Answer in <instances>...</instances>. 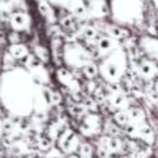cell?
Wrapping results in <instances>:
<instances>
[{
  "mask_svg": "<svg viewBox=\"0 0 158 158\" xmlns=\"http://www.w3.org/2000/svg\"><path fill=\"white\" fill-rule=\"evenodd\" d=\"M103 131V119L97 112H86L79 119V132L83 137L98 136Z\"/></svg>",
  "mask_w": 158,
  "mask_h": 158,
  "instance_id": "obj_6",
  "label": "cell"
},
{
  "mask_svg": "<svg viewBox=\"0 0 158 158\" xmlns=\"http://www.w3.org/2000/svg\"><path fill=\"white\" fill-rule=\"evenodd\" d=\"M75 153H77L81 158H93V156H94V148H93V146L90 144V143L82 142L81 140Z\"/></svg>",
  "mask_w": 158,
  "mask_h": 158,
  "instance_id": "obj_27",
  "label": "cell"
},
{
  "mask_svg": "<svg viewBox=\"0 0 158 158\" xmlns=\"http://www.w3.org/2000/svg\"><path fill=\"white\" fill-rule=\"evenodd\" d=\"M52 57H53V61H54L56 65L61 67V63H63V46H64V39L63 36H54L52 38Z\"/></svg>",
  "mask_w": 158,
  "mask_h": 158,
  "instance_id": "obj_19",
  "label": "cell"
},
{
  "mask_svg": "<svg viewBox=\"0 0 158 158\" xmlns=\"http://www.w3.org/2000/svg\"><path fill=\"white\" fill-rule=\"evenodd\" d=\"M63 101H64V96L61 94V92H58V90H56V89L50 90V104H52V107L61 106Z\"/></svg>",
  "mask_w": 158,
  "mask_h": 158,
  "instance_id": "obj_32",
  "label": "cell"
},
{
  "mask_svg": "<svg viewBox=\"0 0 158 158\" xmlns=\"http://www.w3.org/2000/svg\"><path fill=\"white\" fill-rule=\"evenodd\" d=\"M64 8H65L69 14H72L75 18H78L79 21H82V19H89L86 0H67Z\"/></svg>",
  "mask_w": 158,
  "mask_h": 158,
  "instance_id": "obj_14",
  "label": "cell"
},
{
  "mask_svg": "<svg viewBox=\"0 0 158 158\" xmlns=\"http://www.w3.org/2000/svg\"><path fill=\"white\" fill-rule=\"evenodd\" d=\"M81 104L83 106V108L86 112H97V110L100 108L98 103L92 97V96H85L83 100L81 101Z\"/></svg>",
  "mask_w": 158,
  "mask_h": 158,
  "instance_id": "obj_30",
  "label": "cell"
},
{
  "mask_svg": "<svg viewBox=\"0 0 158 158\" xmlns=\"http://www.w3.org/2000/svg\"><path fill=\"white\" fill-rule=\"evenodd\" d=\"M68 128H69L68 119L64 117H58V119L53 121V122H50L49 125L46 126V136L54 143L56 140L58 139V136Z\"/></svg>",
  "mask_w": 158,
  "mask_h": 158,
  "instance_id": "obj_15",
  "label": "cell"
},
{
  "mask_svg": "<svg viewBox=\"0 0 158 158\" xmlns=\"http://www.w3.org/2000/svg\"><path fill=\"white\" fill-rule=\"evenodd\" d=\"M157 18H158V11H157Z\"/></svg>",
  "mask_w": 158,
  "mask_h": 158,
  "instance_id": "obj_42",
  "label": "cell"
},
{
  "mask_svg": "<svg viewBox=\"0 0 158 158\" xmlns=\"http://www.w3.org/2000/svg\"><path fill=\"white\" fill-rule=\"evenodd\" d=\"M15 63L17 61L11 57L8 52H6L4 54H3V57H2V68H3V71H10V69L15 68L17 67Z\"/></svg>",
  "mask_w": 158,
  "mask_h": 158,
  "instance_id": "obj_31",
  "label": "cell"
},
{
  "mask_svg": "<svg viewBox=\"0 0 158 158\" xmlns=\"http://www.w3.org/2000/svg\"><path fill=\"white\" fill-rule=\"evenodd\" d=\"M0 158H3V157H2V156H0Z\"/></svg>",
  "mask_w": 158,
  "mask_h": 158,
  "instance_id": "obj_45",
  "label": "cell"
},
{
  "mask_svg": "<svg viewBox=\"0 0 158 158\" xmlns=\"http://www.w3.org/2000/svg\"><path fill=\"white\" fill-rule=\"evenodd\" d=\"M118 46H121V44L117 43L112 38H110V36H107V35H103V33H101V35L98 36V39L96 40V50H97V54L101 56V57H104V56L110 54L111 52H114Z\"/></svg>",
  "mask_w": 158,
  "mask_h": 158,
  "instance_id": "obj_17",
  "label": "cell"
},
{
  "mask_svg": "<svg viewBox=\"0 0 158 158\" xmlns=\"http://www.w3.org/2000/svg\"><path fill=\"white\" fill-rule=\"evenodd\" d=\"M93 60V56L82 43H64L63 46V63L68 68H79Z\"/></svg>",
  "mask_w": 158,
  "mask_h": 158,
  "instance_id": "obj_4",
  "label": "cell"
},
{
  "mask_svg": "<svg viewBox=\"0 0 158 158\" xmlns=\"http://www.w3.org/2000/svg\"><path fill=\"white\" fill-rule=\"evenodd\" d=\"M7 40L10 42V44L21 43V35H19V32H15V31H13V32H11V33H8V36H7Z\"/></svg>",
  "mask_w": 158,
  "mask_h": 158,
  "instance_id": "obj_34",
  "label": "cell"
},
{
  "mask_svg": "<svg viewBox=\"0 0 158 158\" xmlns=\"http://www.w3.org/2000/svg\"><path fill=\"white\" fill-rule=\"evenodd\" d=\"M137 75L144 82H153L158 78V64L150 58H142L137 64Z\"/></svg>",
  "mask_w": 158,
  "mask_h": 158,
  "instance_id": "obj_11",
  "label": "cell"
},
{
  "mask_svg": "<svg viewBox=\"0 0 158 158\" xmlns=\"http://www.w3.org/2000/svg\"><path fill=\"white\" fill-rule=\"evenodd\" d=\"M81 39H83L86 43H96V40L98 39V36L101 35L94 25H89V24H81V28L78 31Z\"/></svg>",
  "mask_w": 158,
  "mask_h": 158,
  "instance_id": "obj_20",
  "label": "cell"
},
{
  "mask_svg": "<svg viewBox=\"0 0 158 158\" xmlns=\"http://www.w3.org/2000/svg\"><path fill=\"white\" fill-rule=\"evenodd\" d=\"M33 144H35V147L38 148L39 153H46L47 150H50V148L53 147V142L46 136V135H39V136L35 139Z\"/></svg>",
  "mask_w": 158,
  "mask_h": 158,
  "instance_id": "obj_25",
  "label": "cell"
},
{
  "mask_svg": "<svg viewBox=\"0 0 158 158\" xmlns=\"http://www.w3.org/2000/svg\"><path fill=\"white\" fill-rule=\"evenodd\" d=\"M0 31H2V25H0Z\"/></svg>",
  "mask_w": 158,
  "mask_h": 158,
  "instance_id": "obj_43",
  "label": "cell"
},
{
  "mask_svg": "<svg viewBox=\"0 0 158 158\" xmlns=\"http://www.w3.org/2000/svg\"><path fill=\"white\" fill-rule=\"evenodd\" d=\"M154 90L158 93V78L156 79V82H154Z\"/></svg>",
  "mask_w": 158,
  "mask_h": 158,
  "instance_id": "obj_37",
  "label": "cell"
},
{
  "mask_svg": "<svg viewBox=\"0 0 158 158\" xmlns=\"http://www.w3.org/2000/svg\"><path fill=\"white\" fill-rule=\"evenodd\" d=\"M154 146H157V147H158V135H157V139H156V144H154Z\"/></svg>",
  "mask_w": 158,
  "mask_h": 158,
  "instance_id": "obj_40",
  "label": "cell"
},
{
  "mask_svg": "<svg viewBox=\"0 0 158 158\" xmlns=\"http://www.w3.org/2000/svg\"><path fill=\"white\" fill-rule=\"evenodd\" d=\"M38 85L25 68L4 71L0 77V100L14 117L27 118L33 111V96Z\"/></svg>",
  "mask_w": 158,
  "mask_h": 158,
  "instance_id": "obj_1",
  "label": "cell"
},
{
  "mask_svg": "<svg viewBox=\"0 0 158 158\" xmlns=\"http://www.w3.org/2000/svg\"><path fill=\"white\" fill-rule=\"evenodd\" d=\"M87 6V15L89 18L94 19H103L110 13V6L107 4L106 0H92L86 2Z\"/></svg>",
  "mask_w": 158,
  "mask_h": 158,
  "instance_id": "obj_13",
  "label": "cell"
},
{
  "mask_svg": "<svg viewBox=\"0 0 158 158\" xmlns=\"http://www.w3.org/2000/svg\"><path fill=\"white\" fill-rule=\"evenodd\" d=\"M43 157L44 158H63L64 154L61 153L57 147H54V146H53L50 150H47L46 153H43Z\"/></svg>",
  "mask_w": 158,
  "mask_h": 158,
  "instance_id": "obj_33",
  "label": "cell"
},
{
  "mask_svg": "<svg viewBox=\"0 0 158 158\" xmlns=\"http://www.w3.org/2000/svg\"><path fill=\"white\" fill-rule=\"evenodd\" d=\"M36 4H38V10L40 13V15L46 19L47 24L49 25L56 24L57 15H56L54 10H53V6L50 4L49 0H36Z\"/></svg>",
  "mask_w": 158,
  "mask_h": 158,
  "instance_id": "obj_18",
  "label": "cell"
},
{
  "mask_svg": "<svg viewBox=\"0 0 158 158\" xmlns=\"http://www.w3.org/2000/svg\"><path fill=\"white\" fill-rule=\"evenodd\" d=\"M128 114H129V123H135V125H139V123L147 121V114L142 107H129L128 108Z\"/></svg>",
  "mask_w": 158,
  "mask_h": 158,
  "instance_id": "obj_23",
  "label": "cell"
},
{
  "mask_svg": "<svg viewBox=\"0 0 158 158\" xmlns=\"http://www.w3.org/2000/svg\"><path fill=\"white\" fill-rule=\"evenodd\" d=\"M86 2H92V0H86Z\"/></svg>",
  "mask_w": 158,
  "mask_h": 158,
  "instance_id": "obj_44",
  "label": "cell"
},
{
  "mask_svg": "<svg viewBox=\"0 0 158 158\" xmlns=\"http://www.w3.org/2000/svg\"><path fill=\"white\" fill-rule=\"evenodd\" d=\"M111 119L114 121L118 126L125 128V126L129 123L128 110H117V111H114V112H112V118H111Z\"/></svg>",
  "mask_w": 158,
  "mask_h": 158,
  "instance_id": "obj_28",
  "label": "cell"
},
{
  "mask_svg": "<svg viewBox=\"0 0 158 158\" xmlns=\"http://www.w3.org/2000/svg\"><path fill=\"white\" fill-rule=\"evenodd\" d=\"M110 13L118 25L137 27L144 22L146 3L144 0H111Z\"/></svg>",
  "mask_w": 158,
  "mask_h": 158,
  "instance_id": "obj_2",
  "label": "cell"
},
{
  "mask_svg": "<svg viewBox=\"0 0 158 158\" xmlns=\"http://www.w3.org/2000/svg\"><path fill=\"white\" fill-rule=\"evenodd\" d=\"M58 27L64 31V32H78L81 28V21L75 18L72 14H65L63 18L60 19V25Z\"/></svg>",
  "mask_w": 158,
  "mask_h": 158,
  "instance_id": "obj_21",
  "label": "cell"
},
{
  "mask_svg": "<svg viewBox=\"0 0 158 158\" xmlns=\"http://www.w3.org/2000/svg\"><path fill=\"white\" fill-rule=\"evenodd\" d=\"M96 87H97V83H96V79H94V81H87L86 83H85V89L87 90L89 96H92V93L94 92Z\"/></svg>",
  "mask_w": 158,
  "mask_h": 158,
  "instance_id": "obj_35",
  "label": "cell"
},
{
  "mask_svg": "<svg viewBox=\"0 0 158 158\" xmlns=\"http://www.w3.org/2000/svg\"><path fill=\"white\" fill-rule=\"evenodd\" d=\"M21 63L24 64L25 69L28 71V74L31 75V78L33 79V82L36 85H49L50 83L49 71L44 67V64L40 63L33 56V53H29L27 57H24L21 60Z\"/></svg>",
  "mask_w": 158,
  "mask_h": 158,
  "instance_id": "obj_5",
  "label": "cell"
},
{
  "mask_svg": "<svg viewBox=\"0 0 158 158\" xmlns=\"http://www.w3.org/2000/svg\"><path fill=\"white\" fill-rule=\"evenodd\" d=\"M154 157H156V158H158V150L156 151V153H154Z\"/></svg>",
  "mask_w": 158,
  "mask_h": 158,
  "instance_id": "obj_41",
  "label": "cell"
},
{
  "mask_svg": "<svg viewBox=\"0 0 158 158\" xmlns=\"http://www.w3.org/2000/svg\"><path fill=\"white\" fill-rule=\"evenodd\" d=\"M151 3L154 4V7L157 8V11H158V0H151Z\"/></svg>",
  "mask_w": 158,
  "mask_h": 158,
  "instance_id": "obj_38",
  "label": "cell"
},
{
  "mask_svg": "<svg viewBox=\"0 0 158 158\" xmlns=\"http://www.w3.org/2000/svg\"><path fill=\"white\" fill-rule=\"evenodd\" d=\"M81 72H82V77L86 78L87 81H94L97 77H100L98 75V65L94 61H90L86 65H83L81 68Z\"/></svg>",
  "mask_w": 158,
  "mask_h": 158,
  "instance_id": "obj_24",
  "label": "cell"
},
{
  "mask_svg": "<svg viewBox=\"0 0 158 158\" xmlns=\"http://www.w3.org/2000/svg\"><path fill=\"white\" fill-rule=\"evenodd\" d=\"M156 139H157L156 132L153 131L150 123H147V121H144V122L137 125V140H139L140 143L153 147V146L156 144Z\"/></svg>",
  "mask_w": 158,
  "mask_h": 158,
  "instance_id": "obj_16",
  "label": "cell"
},
{
  "mask_svg": "<svg viewBox=\"0 0 158 158\" xmlns=\"http://www.w3.org/2000/svg\"><path fill=\"white\" fill-rule=\"evenodd\" d=\"M79 142H81L79 135L75 131H72L71 128H68L58 136L57 140H56V143H57L56 147H57L64 156H68V154L77 151Z\"/></svg>",
  "mask_w": 158,
  "mask_h": 158,
  "instance_id": "obj_7",
  "label": "cell"
},
{
  "mask_svg": "<svg viewBox=\"0 0 158 158\" xmlns=\"http://www.w3.org/2000/svg\"><path fill=\"white\" fill-rule=\"evenodd\" d=\"M106 104L112 112L117 111V110H128L131 107V98H129L128 93L122 87H119V89L108 92Z\"/></svg>",
  "mask_w": 158,
  "mask_h": 158,
  "instance_id": "obj_8",
  "label": "cell"
},
{
  "mask_svg": "<svg viewBox=\"0 0 158 158\" xmlns=\"http://www.w3.org/2000/svg\"><path fill=\"white\" fill-rule=\"evenodd\" d=\"M63 158H64V157H63Z\"/></svg>",
  "mask_w": 158,
  "mask_h": 158,
  "instance_id": "obj_46",
  "label": "cell"
},
{
  "mask_svg": "<svg viewBox=\"0 0 158 158\" xmlns=\"http://www.w3.org/2000/svg\"><path fill=\"white\" fill-rule=\"evenodd\" d=\"M98 65V75L106 83H119L128 69V56L122 46H118L114 52L104 56Z\"/></svg>",
  "mask_w": 158,
  "mask_h": 158,
  "instance_id": "obj_3",
  "label": "cell"
},
{
  "mask_svg": "<svg viewBox=\"0 0 158 158\" xmlns=\"http://www.w3.org/2000/svg\"><path fill=\"white\" fill-rule=\"evenodd\" d=\"M18 158H33V156H24V157H18Z\"/></svg>",
  "mask_w": 158,
  "mask_h": 158,
  "instance_id": "obj_39",
  "label": "cell"
},
{
  "mask_svg": "<svg viewBox=\"0 0 158 158\" xmlns=\"http://www.w3.org/2000/svg\"><path fill=\"white\" fill-rule=\"evenodd\" d=\"M8 24H10L11 29L15 32H25L31 27V15L22 10L13 11L10 19H8Z\"/></svg>",
  "mask_w": 158,
  "mask_h": 158,
  "instance_id": "obj_12",
  "label": "cell"
},
{
  "mask_svg": "<svg viewBox=\"0 0 158 158\" xmlns=\"http://www.w3.org/2000/svg\"><path fill=\"white\" fill-rule=\"evenodd\" d=\"M67 111H68V114L71 115L72 118H75V119H81V118L86 114V111H85L83 106H82L81 103H69V106L67 107Z\"/></svg>",
  "mask_w": 158,
  "mask_h": 158,
  "instance_id": "obj_29",
  "label": "cell"
},
{
  "mask_svg": "<svg viewBox=\"0 0 158 158\" xmlns=\"http://www.w3.org/2000/svg\"><path fill=\"white\" fill-rule=\"evenodd\" d=\"M33 56L43 64H47L50 61V52L44 44H36L33 47Z\"/></svg>",
  "mask_w": 158,
  "mask_h": 158,
  "instance_id": "obj_26",
  "label": "cell"
},
{
  "mask_svg": "<svg viewBox=\"0 0 158 158\" xmlns=\"http://www.w3.org/2000/svg\"><path fill=\"white\" fill-rule=\"evenodd\" d=\"M50 4H56V6H60V7H65V3L67 0H49Z\"/></svg>",
  "mask_w": 158,
  "mask_h": 158,
  "instance_id": "obj_36",
  "label": "cell"
},
{
  "mask_svg": "<svg viewBox=\"0 0 158 158\" xmlns=\"http://www.w3.org/2000/svg\"><path fill=\"white\" fill-rule=\"evenodd\" d=\"M56 77H57L58 83L65 87V90H68L69 93L82 92V85H81V82H79V79L75 78L68 68H65V67H58L57 71H56Z\"/></svg>",
  "mask_w": 158,
  "mask_h": 158,
  "instance_id": "obj_9",
  "label": "cell"
},
{
  "mask_svg": "<svg viewBox=\"0 0 158 158\" xmlns=\"http://www.w3.org/2000/svg\"><path fill=\"white\" fill-rule=\"evenodd\" d=\"M137 46H139L140 52L143 53V56H146L150 60L157 61L158 58V38L151 35H143L137 40Z\"/></svg>",
  "mask_w": 158,
  "mask_h": 158,
  "instance_id": "obj_10",
  "label": "cell"
},
{
  "mask_svg": "<svg viewBox=\"0 0 158 158\" xmlns=\"http://www.w3.org/2000/svg\"><path fill=\"white\" fill-rule=\"evenodd\" d=\"M7 52L10 53V56L14 58L15 61H21L24 57H27L29 54V49L25 43H15V44H10L7 49Z\"/></svg>",
  "mask_w": 158,
  "mask_h": 158,
  "instance_id": "obj_22",
  "label": "cell"
}]
</instances>
